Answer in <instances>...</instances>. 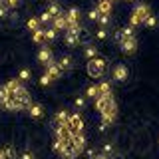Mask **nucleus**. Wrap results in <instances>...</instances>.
Instances as JSON below:
<instances>
[{"mask_svg": "<svg viewBox=\"0 0 159 159\" xmlns=\"http://www.w3.org/2000/svg\"><path fill=\"white\" fill-rule=\"evenodd\" d=\"M119 46H121V52L123 54L131 56V54L137 52V40H135V36H133V38H127V40H123V42H119Z\"/></svg>", "mask_w": 159, "mask_h": 159, "instance_id": "nucleus-5", "label": "nucleus"}, {"mask_svg": "<svg viewBox=\"0 0 159 159\" xmlns=\"http://www.w3.org/2000/svg\"><path fill=\"white\" fill-rule=\"evenodd\" d=\"M58 66H60V70L62 72H68V70H72L74 68V58L72 56H60V60H58Z\"/></svg>", "mask_w": 159, "mask_h": 159, "instance_id": "nucleus-16", "label": "nucleus"}, {"mask_svg": "<svg viewBox=\"0 0 159 159\" xmlns=\"http://www.w3.org/2000/svg\"><path fill=\"white\" fill-rule=\"evenodd\" d=\"M30 78H32V72H30L28 68H22V70H20V74H18V80H20V82H28Z\"/></svg>", "mask_w": 159, "mask_h": 159, "instance_id": "nucleus-32", "label": "nucleus"}, {"mask_svg": "<svg viewBox=\"0 0 159 159\" xmlns=\"http://www.w3.org/2000/svg\"><path fill=\"white\" fill-rule=\"evenodd\" d=\"M64 42H66L70 48H74V46H78V44H80V36H78V34H72V32H66Z\"/></svg>", "mask_w": 159, "mask_h": 159, "instance_id": "nucleus-22", "label": "nucleus"}, {"mask_svg": "<svg viewBox=\"0 0 159 159\" xmlns=\"http://www.w3.org/2000/svg\"><path fill=\"white\" fill-rule=\"evenodd\" d=\"M66 143H68V141H66ZM62 147H64V143H62V141H58V139L54 141V145H52V149H54L56 153H60V151H62Z\"/></svg>", "mask_w": 159, "mask_h": 159, "instance_id": "nucleus-42", "label": "nucleus"}, {"mask_svg": "<svg viewBox=\"0 0 159 159\" xmlns=\"http://www.w3.org/2000/svg\"><path fill=\"white\" fill-rule=\"evenodd\" d=\"M28 113L32 119H42L44 117V107L42 103H30L28 106Z\"/></svg>", "mask_w": 159, "mask_h": 159, "instance_id": "nucleus-12", "label": "nucleus"}, {"mask_svg": "<svg viewBox=\"0 0 159 159\" xmlns=\"http://www.w3.org/2000/svg\"><path fill=\"white\" fill-rule=\"evenodd\" d=\"M66 20L68 22H80V8L78 6H72L66 12Z\"/></svg>", "mask_w": 159, "mask_h": 159, "instance_id": "nucleus-20", "label": "nucleus"}, {"mask_svg": "<svg viewBox=\"0 0 159 159\" xmlns=\"http://www.w3.org/2000/svg\"><path fill=\"white\" fill-rule=\"evenodd\" d=\"M86 103H88V99L84 98V96H80V98L74 99V106H76L78 109H84V107H86Z\"/></svg>", "mask_w": 159, "mask_h": 159, "instance_id": "nucleus-35", "label": "nucleus"}, {"mask_svg": "<svg viewBox=\"0 0 159 159\" xmlns=\"http://www.w3.org/2000/svg\"><path fill=\"white\" fill-rule=\"evenodd\" d=\"M20 2H22V0H4V6L6 8H18Z\"/></svg>", "mask_w": 159, "mask_h": 159, "instance_id": "nucleus-40", "label": "nucleus"}, {"mask_svg": "<svg viewBox=\"0 0 159 159\" xmlns=\"http://www.w3.org/2000/svg\"><path fill=\"white\" fill-rule=\"evenodd\" d=\"M68 129L72 135H78V133H84V119L80 117V113H70V119H68Z\"/></svg>", "mask_w": 159, "mask_h": 159, "instance_id": "nucleus-2", "label": "nucleus"}, {"mask_svg": "<svg viewBox=\"0 0 159 159\" xmlns=\"http://www.w3.org/2000/svg\"><path fill=\"white\" fill-rule=\"evenodd\" d=\"M93 159H109V157H107V155H103V153H99V155H96Z\"/></svg>", "mask_w": 159, "mask_h": 159, "instance_id": "nucleus-46", "label": "nucleus"}, {"mask_svg": "<svg viewBox=\"0 0 159 159\" xmlns=\"http://www.w3.org/2000/svg\"><path fill=\"white\" fill-rule=\"evenodd\" d=\"M8 16V8L6 6H0V20H4Z\"/></svg>", "mask_w": 159, "mask_h": 159, "instance_id": "nucleus-45", "label": "nucleus"}, {"mask_svg": "<svg viewBox=\"0 0 159 159\" xmlns=\"http://www.w3.org/2000/svg\"><path fill=\"white\" fill-rule=\"evenodd\" d=\"M106 66H107V62L103 58H93V60H89L88 62V76L89 78H102L103 76V72H106Z\"/></svg>", "mask_w": 159, "mask_h": 159, "instance_id": "nucleus-1", "label": "nucleus"}, {"mask_svg": "<svg viewBox=\"0 0 159 159\" xmlns=\"http://www.w3.org/2000/svg\"><path fill=\"white\" fill-rule=\"evenodd\" d=\"M0 6H4V0H0Z\"/></svg>", "mask_w": 159, "mask_h": 159, "instance_id": "nucleus-48", "label": "nucleus"}, {"mask_svg": "<svg viewBox=\"0 0 159 159\" xmlns=\"http://www.w3.org/2000/svg\"><path fill=\"white\" fill-rule=\"evenodd\" d=\"M52 82H54V80L50 78L48 74H44V76L40 78V82H38V84H40V86H42V88H48V86H50V84H52Z\"/></svg>", "mask_w": 159, "mask_h": 159, "instance_id": "nucleus-36", "label": "nucleus"}, {"mask_svg": "<svg viewBox=\"0 0 159 159\" xmlns=\"http://www.w3.org/2000/svg\"><path fill=\"white\" fill-rule=\"evenodd\" d=\"M4 107H8L10 111H20V109H24V107H28V106H26V103H22V102H18L16 98L10 96L6 102H4Z\"/></svg>", "mask_w": 159, "mask_h": 159, "instance_id": "nucleus-11", "label": "nucleus"}, {"mask_svg": "<svg viewBox=\"0 0 159 159\" xmlns=\"http://www.w3.org/2000/svg\"><path fill=\"white\" fill-rule=\"evenodd\" d=\"M46 12H48L52 18H56V16H60V14H62V8H60V4H58V2H52V4L48 6Z\"/></svg>", "mask_w": 159, "mask_h": 159, "instance_id": "nucleus-25", "label": "nucleus"}, {"mask_svg": "<svg viewBox=\"0 0 159 159\" xmlns=\"http://www.w3.org/2000/svg\"><path fill=\"white\" fill-rule=\"evenodd\" d=\"M60 157H62V159H74V157H78V151L72 145V139H70L68 143H64L62 151H60Z\"/></svg>", "mask_w": 159, "mask_h": 159, "instance_id": "nucleus-8", "label": "nucleus"}, {"mask_svg": "<svg viewBox=\"0 0 159 159\" xmlns=\"http://www.w3.org/2000/svg\"><path fill=\"white\" fill-rule=\"evenodd\" d=\"M8 98H10V92L4 86H0V106H4V102H6Z\"/></svg>", "mask_w": 159, "mask_h": 159, "instance_id": "nucleus-34", "label": "nucleus"}, {"mask_svg": "<svg viewBox=\"0 0 159 159\" xmlns=\"http://www.w3.org/2000/svg\"><path fill=\"white\" fill-rule=\"evenodd\" d=\"M20 159H34V153L30 151V149H26V151H22V155H20Z\"/></svg>", "mask_w": 159, "mask_h": 159, "instance_id": "nucleus-43", "label": "nucleus"}, {"mask_svg": "<svg viewBox=\"0 0 159 159\" xmlns=\"http://www.w3.org/2000/svg\"><path fill=\"white\" fill-rule=\"evenodd\" d=\"M127 78H129V70L125 64H117L116 68H113V80L116 82H127Z\"/></svg>", "mask_w": 159, "mask_h": 159, "instance_id": "nucleus-7", "label": "nucleus"}, {"mask_svg": "<svg viewBox=\"0 0 159 159\" xmlns=\"http://www.w3.org/2000/svg\"><path fill=\"white\" fill-rule=\"evenodd\" d=\"M86 157L88 159H93V157H96V149H93V147H88L86 149Z\"/></svg>", "mask_w": 159, "mask_h": 159, "instance_id": "nucleus-44", "label": "nucleus"}, {"mask_svg": "<svg viewBox=\"0 0 159 159\" xmlns=\"http://www.w3.org/2000/svg\"><path fill=\"white\" fill-rule=\"evenodd\" d=\"M72 145H74V149L78 151V155H80L82 151H86V137H84V133L72 135Z\"/></svg>", "mask_w": 159, "mask_h": 159, "instance_id": "nucleus-9", "label": "nucleus"}, {"mask_svg": "<svg viewBox=\"0 0 159 159\" xmlns=\"http://www.w3.org/2000/svg\"><path fill=\"white\" fill-rule=\"evenodd\" d=\"M98 2H99V0H96V4H98Z\"/></svg>", "mask_w": 159, "mask_h": 159, "instance_id": "nucleus-50", "label": "nucleus"}, {"mask_svg": "<svg viewBox=\"0 0 159 159\" xmlns=\"http://www.w3.org/2000/svg\"><path fill=\"white\" fill-rule=\"evenodd\" d=\"M2 153H4V159H16V149L12 145H6L2 149Z\"/></svg>", "mask_w": 159, "mask_h": 159, "instance_id": "nucleus-29", "label": "nucleus"}, {"mask_svg": "<svg viewBox=\"0 0 159 159\" xmlns=\"http://www.w3.org/2000/svg\"><path fill=\"white\" fill-rule=\"evenodd\" d=\"M56 38H58V30H54V28L44 30V40H46V42H54Z\"/></svg>", "mask_w": 159, "mask_h": 159, "instance_id": "nucleus-26", "label": "nucleus"}, {"mask_svg": "<svg viewBox=\"0 0 159 159\" xmlns=\"http://www.w3.org/2000/svg\"><path fill=\"white\" fill-rule=\"evenodd\" d=\"M103 155H111V153H113V145H111V143H103Z\"/></svg>", "mask_w": 159, "mask_h": 159, "instance_id": "nucleus-41", "label": "nucleus"}, {"mask_svg": "<svg viewBox=\"0 0 159 159\" xmlns=\"http://www.w3.org/2000/svg\"><path fill=\"white\" fill-rule=\"evenodd\" d=\"M0 159H4V153L2 151H0Z\"/></svg>", "mask_w": 159, "mask_h": 159, "instance_id": "nucleus-47", "label": "nucleus"}, {"mask_svg": "<svg viewBox=\"0 0 159 159\" xmlns=\"http://www.w3.org/2000/svg\"><path fill=\"white\" fill-rule=\"evenodd\" d=\"M36 60H38L40 64H42V66H48V64H50V62L54 60V56H52V48H50L48 44H44V46H40Z\"/></svg>", "mask_w": 159, "mask_h": 159, "instance_id": "nucleus-3", "label": "nucleus"}, {"mask_svg": "<svg viewBox=\"0 0 159 159\" xmlns=\"http://www.w3.org/2000/svg\"><path fill=\"white\" fill-rule=\"evenodd\" d=\"M113 103H116L113 96H98V98H96V107H98L99 113L106 111V109H107L109 106H113Z\"/></svg>", "mask_w": 159, "mask_h": 159, "instance_id": "nucleus-6", "label": "nucleus"}, {"mask_svg": "<svg viewBox=\"0 0 159 159\" xmlns=\"http://www.w3.org/2000/svg\"><path fill=\"white\" fill-rule=\"evenodd\" d=\"M127 38H133V28L131 26H123L121 30H117V34H116L117 42H123V40H127Z\"/></svg>", "mask_w": 159, "mask_h": 159, "instance_id": "nucleus-18", "label": "nucleus"}, {"mask_svg": "<svg viewBox=\"0 0 159 159\" xmlns=\"http://www.w3.org/2000/svg\"><path fill=\"white\" fill-rule=\"evenodd\" d=\"M143 26H147V28H155V26H157V16L149 14V16L145 18V22H143Z\"/></svg>", "mask_w": 159, "mask_h": 159, "instance_id": "nucleus-33", "label": "nucleus"}, {"mask_svg": "<svg viewBox=\"0 0 159 159\" xmlns=\"http://www.w3.org/2000/svg\"><path fill=\"white\" fill-rule=\"evenodd\" d=\"M20 86H22V82H20L18 78H12V80H8V82H6V86H4V88H6L10 93H14Z\"/></svg>", "mask_w": 159, "mask_h": 159, "instance_id": "nucleus-23", "label": "nucleus"}, {"mask_svg": "<svg viewBox=\"0 0 159 159\" xmlns=\"http://www.w3.org/2000/svg\"><path fill=\"white\" fill-rule=\"evenodd\" d=\"M52 24H54V30H58V32H60V30H68V20H66V14H60V16H56V18H54L52 20Z\"/></svg>", "mask_w": 159, "mask_h": 159, "instance_id": "nucleus-17", "label": "nucleus"}, {"mask_svg": "<svg viewBox=\"0 0 159 159\" xmlns=\"http://www.w3.org/2000/svg\"><path fill=\"white\" fill-rule=\"evenodd\" d=\"M116 117H117V106L116 103L109 106L106 111H102V123H106V125H111L116 121Z\"/></svg>", "mask_w": 159, "mask_h": 159, "instance_id": "nucleus-4", "label": "nucleus"}, {"mask_svg": "<svg viewBox=\"0 0 159 159\" xmlns=\"http://www.w3.org/2000/svg\"><path fill=\"white\" fill-rule=\"evenodd\" d=\"M84 56H86V58H88V62H89V60H93V58H98V56H99V50L93 46V44H88V46L84 48Z\"/></svg>", "mask_w": 159, "mask_h": 159, "instance_id": "nucleus-19", "label": "nucleus"}, {"mask_svg": "<svg viewBox=\"0 0 159 159\" xmlns=\"http://www.w3.org/2000/svg\"><path fill=\"white\" fill-rule=\"evenodd\" d=\"M96 8H98V12H99V14L111 16V8H113V4H111V0H99V2L96 4Z\"/></svg>", "mask_w": 159, "mask_h": 159, "instance_id": "nucleus-15", "label": "nucleus"}, {"mask_svg": "<svg viewBox=\"0 0 159 159\" xmlns=\"http://www.w3.org/2000/svg\"><path fill=\"white\" fill-rule=\"evenodd\" d=\"M84 98H93V99H96L98 98V86H96V84H92V86H88L86 88V96H84Z\"/></svg>", "mask_w": 159, "mask_h": 159, "instance_id": "nucleus-31", "label": "nucleus"}, {"mask_svg": "<svg viewBox=\"0 0 159 159\" xmlns=\"http://www.w3.org/2000/svg\"><path fill=\"white\" fill-rule=\"evenodd\" d=\"M32 42L34 44H42L44 42V28L36 30V32H32Z\"/></svg>", "mask_w": 159, "mask_h": 159, "instance_id": "nucleus-30", "label": "nucleus"}, {"mask_svg": "<svg viewBox=\"0 0 159 159\" xmlns=\"http://www.w3.org/2000/svg\"><path fill=\"white\" fill-rule=\"evenodd\" d=\"M98 96H111V86L107 82L98 84Z\"/></svg>", "mask_w": 159, "mask_h": 159, "instance_id": "nucleus-24", "label": "nucleus"}, {"mask_svg": "<svg viewBox=\"0 0 159 159\" xmlns=\"http://www.w3.org/2000/svg\"><path fill=\"white\" fill-rule=\"evenodd\" d=\"M26 26H28V30H32V32H36V30H40V20H38V16H32V18H28Z\"/></svg>", "mask_w": 159, "mask_h": 159, "instance_id": "nucleus-27", "label": "nucleus"}, {"mask_svg": "<svg viewBox=\"0 0 159 159\" xmlns=\"http://www.w3.org/2000/svg\"><path fill=\"white\" fill-rule=\"evenodd\" d=\"M56 139H58V141H62V143H66V141L72 139V133H70L68 125H58V129H56Z\"/></svg>", "mask_w": 159, "mask_h": 159, "instance_id": "nucleus-14", "label": "nucleus"}, {"mask_svg": "<svg viewBox=\"0 0 159 159\" xmlns=\"http://www.w3.org/2000/svg\"><path fill=\"white\" fill-rule=\"evenodd\" d=\"M38 20H40V24H48V22H52V16H50V14L48 12H42V14H40V16H38Z\"/></svg>", "mask_w": 159, "mask_h": 159, "instance_id": "nucleus-38", "label": "nucleus"}, {"mask_svg": "<svg viewBox=\"0 0 159 159\" xmlns=\"http://www.w3.org/2000/svg\"><path fill=\"white\" fill-rule=\"evenodd\" d=\"M113 2H117V0H111V4H113Z\"/></svg>", "mask_w": 159, "mask_h": 159, "instance_id": "nucleus-49", "label": "nucleus"}, {"mask_svg": "<svg viewBox=\"0 0 159 159\" xmlns=\"http://www.w3.org/2000/svg\"><path fill=\"white\" fill-rule=\"evenodd\" d=\"M133 14H135V16L141 20V24H143V22H145V18L149 16V14H151V10H149L147 4H143V2H141V4H137V6L133 8Z\"/></svg>", "mask_w": 159, "mask_h": 159, "instance_id": "nucleus-10", "label": "nucleus"}, {"mask_svg": "<svg viewBox=\"0 0 159 159\" xmlns=\"http://www.w3.org/2000/svg\"><path fill=\"white\" fill-rule=\"evenodd\" d=\"M98 24H99V28L107 30V26L111 24V16H106V14H99V18H98Z\"/></svg>", "mask_w": 159, "mask_h": 159, "instance_id": "nucleus-28", "label": "nucleus"}, {"mask_svg": "<svg viewBox=\"0 0 159 159\" xmlns=\"http://www.w3.org/2000/svg\"><path fill=\"white\" fill-rule=\"evenodd\" d=\"M68 119H70V111H68V109H58V113H56L58 125H66Z\"/></svg>", "mask_w": 159, "mask_h": 159, "instance_id": "nucleus-21", "label": "nucleus"}, {"mask_svg": "<svg viewBox=\"0 0 159 159\" xmlns=\"http://www.w3.org/2000/svg\"><path fill=\"white\" fill-rule=\"evenodd\" d=\"M88 18L92 20V22H98V18H99V12H98V8H92L88 12Z\"/></svg>", "mask_w": 159, "mask_h": 159, "instance_id": "nucleus-39", "label": "nucleus"}, {"mask_svg": "<svg viewBox=\"0 0 159 159\" xmlns=\"http://www.w3.org/2000/svg\"><path fill=\"white\" fill-rule=\"evenodd\" d=\"M46 74H48V76L50 78H52V80H58L60 76H62V70H60V66H58V62H54V60H52V62H50L48 64V66H46Z\"/></svg>", "mask_w": 159, "mask_h": 159, "instance_id": "nucleus-13", "label": "nucleus"}, {"mask_svg": "<svg viewBox=\"0 0 159 159\" xmlns=\"http://www.w3.org/2000/svg\"><path fill=\"white\" fill-rule=\"evenodd\" d=\"M107 30H103V28H99L98 32H96V40H99V42H103V40H107Z\"/></svg>", "mask_w": 159, "mask_h": 159, "instance_id": "nucleus-37", "label": "nucleus"}]
</instances>
